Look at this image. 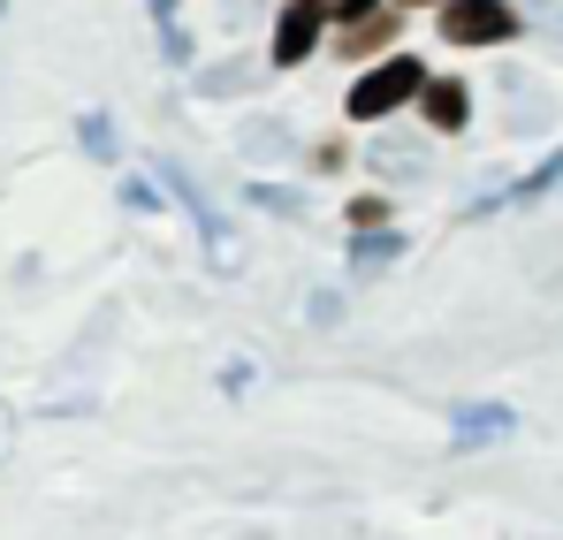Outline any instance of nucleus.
Wrapping results in <instances>:
<instances>
[{
	"label": "nucleus",
	"instance_id": "nucleus-1",
	"mask_svg": "<svg viewBox=\"0 0 563 540\" xmlns=\"http://www.w3.org/2000/svg\"><path fill=\"white\" fill-rule=\"evenodd\" d=\"M153 176H168L176 206H184L190 221H198V236H206V260H213L221 274H236V267H244V236H236V221H229V213L213 206V190H206L198 176H184L176 161H153Z\"/></svg>",
	"mask_w": 563,
	"mask_h": 540
},
{
	"label": "nucleus",
	"instance_id": "nucleus-2",
	"mask_svg": "<svg viewBox=\"0 0 563 540\" xmlns=\"http://www.w3.org/2000/svg\"><path fill=\"white\" fill-rule=\"evenodd\" d=\"M427 77H419V62L411 54H388L380 69H366L358 85H351V122H380V114H396L404 99H419Z\"/></svg>",
	"mask_w": 563,
	"mask_h": 540
},
{
	"label": "nucleus",
	"instance_id": "nucleus-3",
	"mask_svg": "<svg viewBox=\"0 0 563 540\" xmlns=\"http://www.w3.org/2000/svg\"><path fill=\"white\" fill-rule=\"evenodd\" d=\"M518 31V8L510 0H450L442 8V38L450 46H503Z\"/></svg>",
	"mask_w": 563,
	"mask_h": 540
},
{
	"label": "nucleus",
	"instance_id": "nucleus-4",
	"mask_svg": "<svg viewBox=\"0 0 563 540\" xmlns=\"http://www.w3.org/2000/svg\"><path fill=\"white\" fill-rule=\"evenodd\" d=\"M320 23H328V0H289L275 23V62L282 69H297L312 46H320Z\"/></svg>",
	"mask_w": 563,
	"mask_h": 540
},
{
	"label": "nucleus",
	"instance_id": "nucleus-5",
	"mask_svg": "<svg viewBox=\"0 0 563 540\" xmlns=\"http://www.w3.org/2000/svg\"><path fill=\"white\" fill-rule=\"evenodd\" d=\"M510 427H518L510 404H457V411H450V450H487V442H503Z\"/></svg>",
	"mask_w": 563,
	"mask_h": 540
},
{
	"label": "nucleus",
	"instance_id": "nucleus-6",
	"mask_svg": "<svg viewBox=\"0 0 563 540\" xmlns=\"http://www.w3.org/2000/svg\"><path fill=\"white\" fill-rule=\"evenodd\" d=\"M366 168L388 176V183H427L434 176V168H427V145H419V137H396V130H380L374 145H366Z\"/></svg>",
	"mask_w": 563,
	"mask_h": 540
},
{
	"label": "nucleus",
	"instance_id": "nucleus-7",
	"mask_svg": "<svg viewBox=\"0 0 563 540\" xmlns=\"http://www.w3.org/2000/svg\"><path fill=\"white\" fill-rule=\"evenodd\" d=\"M495 85L510 91V107H518V114H510V130H549V114H556V99H549V85H533L526 69H503Z\"/></svg>",
	"mask_w": 563,
	"mask_h": 540
},
{
	"label": "nucleus",
	"instance_id": "nucleus-8",
	"mask_svg": "<svg viewBox=\"0 0 563 540\" xmlns=\"http://www.w3.org/2000/svg\"><path fill=\"white\" fill-rule=\"evenodd\" d=\"M419 107H427V122H434L442 137H450V130H465V122H472V91L457 85V77H434V85L419 91Z\"/></svg>",
	"mask_w": 563,
	"mask_h": 540
},
{
	"label": "nucleus",
	"instance_id": "nucleus-9",
	"mask_svg": "<svg viewBox=\"0 0 563 540\" xmlns=\"http://www.w3.org/2000/svg\"><path fill=\"white\" fill-rule=\"evenodd\" d=\"M556 183H563V153H549V161H541V168H533L526 183H510V190H487L472 213H495V206H533V198H541V190H556Z\"/></svg>",
	"mask_w": 563,
	"mask_h": 540
},
{
	"label": "nucleus",
	"instance_id": "nucleus-10",
	"mask_svg": "<svg viewBox=\"0 0 563 540\" xmlns=\"http://www.w3.org/2000/svg\"><path fill=\"white\" fill-rule=\"evenodd\" d=\"M260 85V54H236V62H213V69H198V91L206 99H236V91Z\"/></svg>",
	"mask_w": 563,
	"mask_h": 540
},
{
	"label": "nucleus",
	"instance_id": "nucleus-11",
	"mask_svg": "<svg viewBox=\"0 0 563 540\" xmlns=\"http://www.w3.org/2000/svg\"><path fill=\"white\" fill-rule=\"evenodd\" d=\"M380 46H396V15H388V8H374L366 23L343 31V54H380Z\"/></svg>",
	"mask_w": 563,
	"mask_h": 540
},
{
	"label": "nucleus",
	"instance_id": "nucleus-12",
	"mask_svg": "<svg viewBox=\"0 0 563 540\" xmlns=\"http://www.w3.org/2000/svg\"><path fill=\"white\" fill-rule=\"evenodd\" d=\"M145 8H153V23H161V54L184 69V62H190V38H184V23H176V0H145Z\"/></svg>",
	"mask_w": 563,
	"mask_h": 540
},
{
	"label": "nucleus",
	"instance_id": "nucleus-13",
	"mask_svg": "<svg viewBox=\"0 0 563 540\" xmlns=\"http://www.w3.org/2000/svg\"><path fill=\"white\" fill-rule=\"evenodd\" d=\"M396 252H404V236H388V229H380V236H358V244H351V267H358V274H380Z\"/></svg>",
	"mask_w": 563,
	"mask_h": 540
},
{
	"label": "nucleus",
	"instance_id": "nucleus-14",
	"mask_svg": "<svg viewBox=\"0 0 563 540\" xmlns=\"http://www.w3.org/2000/svg\"><path fill=\"white\" fill-rule=\"evenodd\" d=\"M252 206H260V213H282V221H305V198L282 190V183H260V176H252Z\"/></svg>",
	"mask_w": 563,
	"mask_h": 540
},
{
	"label": "nucleus",
	"instance_id": "nucleus-15",
	"mask_svg": "<svg viewBox=\"0 0 563 540\" xmlns=\"http://www.w3.org/2000/svg\"><path fill=\"white\" fill-rule=\"evenodd\" d=\"M236 145H244L252 161H275V153H289V130H282V122H252V130H244Z\"/></svg>",
	"mask_w": 563,
	"mask_h": 540
},
{
	"label": "nucleus",
	"instance_id": "nucleus-16",
	"mask_svg": "<svg viewBox=\"0 0 563 540\" xmlns=\"http://www.w3.org/2000/svg\"><path fill=\"white\" fill-rule=\"evenodd\" d=\"M77 137H85L92 161H114V122L107 114H77Z\"/></svg>",
	"mask_w": 563,
	"mask_h": 540
},
{
	"label": "nucleus",
	"instance_id": "nucleus-17",
	"mask_svg": "<svg viewBox=\"0 0 563 540\" xmlns=\"http://www.w3.org/2000/svg\"><path fill=\"white\" fill-rule=\"evenodd\" d=\"M510 8H518L526 23H541L549 38H563V0H510Z\"/></svg>",
	"mask_w": 563,
	"mask_h": 540
},
{
	"label": "nucleus",
	"instance_id": "nucleus-18",
	"mask_svg": "<svg viewBox=\"0 0 563 540\" xmlns=\"http://www.w3.org/2000/svg\"><path fill=\"white\" fill-rule=\"evenodd\" d=\"M351 229H358V236H374V229H388V206H380L374 190H366V198H351Z\"/></svg>",
	"mask_w": 563,
	"mask_h": 540
},
{
	"label": "nucleus",
	"instance_id": "nucleus-19",
	"mask_svg": "<svg viewBox=\"0 0 563 540\" xmlns=\"http://www.w3.org/2000/svg\"><path fill=\"white\" fill-rule=\"evenodd\" d=\"M122 206H137V213H145V206H161V183H145V176H122Z\"/></svg>",
	"mask_w": 563,
	"mask_h": 540
},
{
	"label": "nucleus",
	"instance_id": "nucleus-20",
	"mask_svg": "<svg viewBox=\"0 0 563 540\" xmlns=\"http://www.w3.org/2000/svg\"><path fill=\"white\" fill-rule=\"evenodd\" d=\"M305 312H312V328H335V320H343V297H335V289H320Z\"/></svg>",
	"mask_w": 563,
	"mask_h": 540
},
{
	"label": "nucleus",
	"instance_id": "nucleus-21",
	"mask_svg": "<svg viewBox=\"0 0 563 540\" xmlns=\"http://www.w3.org/2000/svg\"><path fill=\"white\" fill-rule=\"evenodd\" d=\"M374 8H380V0H328V15H351V23H366Z\"/></svg>",
	"mask_w": 563,
	"mask_h": 540
},
{
	"label": "nucleus",
	"instance_id": "nucleus-22",
	"mask_svg": "<svg viewBox=\"0 0 563 540\" xmlns=\"http://www.w3.org/2000/svg\"><path fill=\"white\" fill-rule=\"evenodd\" d=\"M8 450H15V411L0 404V464H8Z\"/></svg>",
	"mask_w": 563,
	"mask_h": 540
},
{
	"label": "nucleus",
	"instance_id": "nucleus-23",
	"mask_svg": "<svg viewBox=\"0 0 563 540\" xmlns=\"http://www.w3.org/2000/svg\"><path fill=\"white\" fill-rule=\"evenodd\" d=\"M404 8H427V0H404ZM442 8H450V0H442Z\"/></svg>",
	"mask_w": 563,
	"mask_h": 540
}]
</instances>
